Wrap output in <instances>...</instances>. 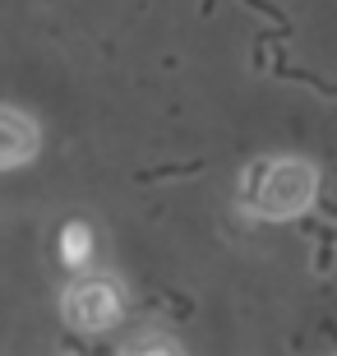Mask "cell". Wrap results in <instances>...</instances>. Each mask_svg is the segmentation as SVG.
<instances>
[{
  "mask_svg": "<svg viewBox=\"0 0 337 356\" xmlns=\"http://www.w3.org/2000/svg\"><path fill=\"white\" fill-rule=\"evenodd\" d=\"M60 319L79 333H106L125 319V291L111 273H83L60 291Z\"/></svg>",
  "mask_w": 337,
  "mask_h": 356,
  "instance_id": "cell-2",
  "label": "cell"
},
{
  "mask_svg": "<svg viewBox=\"0 0 337 356\" xmlns=\"http://www.w3.org/2000/svg\"><path fill=\"white\" fill-rule=\"evenodd\" d=\"M319 199V172L305 158H259L240 172L236 204L259 222H291Z\"/></svg>",
  "mask_w": 337,
  "mask_h": 356,
  "instance_id": "cell-1",
  "label": "cell"
},
{
  "mask_svg": "<svg viewBox=\"0 0 337 356\" xmlns=\"http://www.w3.org/2000/svg\"><path fill=\"white\" fill-rule=\"evenodd\" d=\"M42 148V130L38 120L14 111V106H0V172H14V167H28Z\"/></svg>",
  "mask_w": 337,
  "mask_h": 356,
  "instance_id": "cell-3",
  "label": "cell"
},
{
  "mask_svg": "<svg viewBox=\"0 0 337 356\" xmlns=\"http://www.w3.org/2000/svg\"><path fill=\"white\" fill-rule=\"evenodd\" d=\"M60 259L69 268H83L92 259V227L88 222H65L60 227Z\"/></svg>",
  "mask_w": 337,
  "mask_h": 356,
  "instance_id": "cell-4",
  "label": "cell"
},
{
  "mask_svg": "<svg viewBox=\"0 0 337 356\" xmlns=\"http://www.w3.org/2000/svg\"><path fill=\"white\" fill-rule=\"evenodd\" d=\"M125 352H167V356H176L181 343H176V338H162V333H139V338L125 343Z\"/></svg>",
  "mask_w": 337,
  "mask_h": 356,
  "instance_id": "cell-5",
  "label": "cell"
},
{
  "mask_svg": "<svg viewBox=\"0 0 337 356\" xmlns=\"http://www.w3.org/2000/svg\"><path fill=\"white\" fill-rule=\"evenodd\" d=\"M333 264H337V236L324 232V236H319V254H314V273H328Z\"/></svg>",
  "mask_w": 337,
  "mask_h": 356,
  "instance_id": "cell-6",
  "label": "cell"
}]
</instances>
